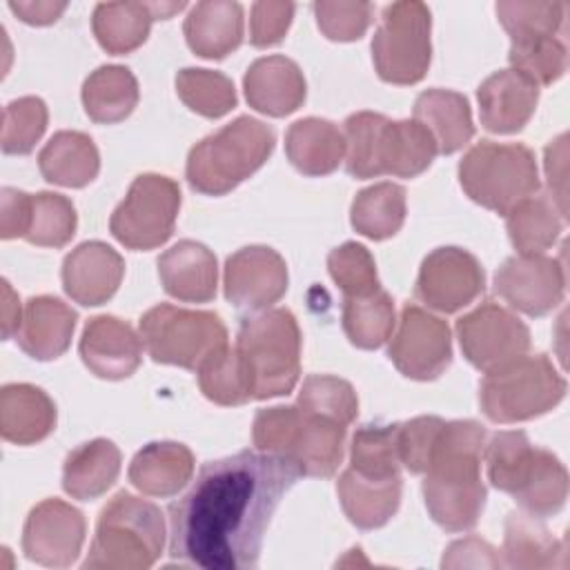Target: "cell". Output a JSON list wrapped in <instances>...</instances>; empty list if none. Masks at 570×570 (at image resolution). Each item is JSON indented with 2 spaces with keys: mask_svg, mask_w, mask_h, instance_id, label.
<instances>
[{
  "mask_svg": "<svg viewBox=\"0 0 570 570\" xmlns=\"http://www.w3.org/2000/svg\"><path fill=\"white\" fill-rule=\"evenodd\" d=\"M298 476L296 463L261 450L205 463L169 505V554L205 570L256 568L265 530Z\"/></svg>",
  "mask_w": 570,
  "mask_h": 570,
  "instance_id": "1",
  "label": "cell"
},
{
  "mask_svg": "<svg viewBox=\"0 0 570 570\" xmlns=\"http://www.w3.org/2000/svg\"><path fill=\"white\" fill-rule=\"evenodd\" d=\"M483 445L485 430L476 421H443L432 441L423 497L434 523L448 532L474 528L483 512Z\"/></svg>",
  "mask_w": 570,
  "mask_h": 570,
  "instance_id": "2",
  "label": "cell"
},
{
  "mask_svg": "<svg viewBox=\"0 0 570 570\" xmlns=\"http://www.w3.org/2000/svg\"><path fill=\"white\" fill-rule=\"evenodd\" d=\"M483 459L490 483L508 492L523 512L532 517H552L566 505L568 472L548 450L528 441L525 432H497L483 445Z\"/></svg>",
  "mask_w": 570,
  "mask_h": 570,
  "instance_id": "3",
  "label": "cell"
},
{
  "mask_svg": "<svg viewBox=\"0 0 570 570\" xmlns=\"http://www.w3.org/2000/svg\"><path fill=\"white\" fill-rule=\"evenodd\" d=\"M347 425L298 405L258 410L252 439L256 450L278 454L298 465L301 474L332 476L343 461Z\"/></svg>",
  "mask_w": 570,
  "mask_h": 570,
  "instance_id": "4",
  "label": "cell"
},
{
  "mask_svg": "<svg viewBox=\"0 0 570 570\" xmlns=\"http://www.w3.org/2000/svg\"><path fill=\"white\" fill-rule=\"evenodd\" d=\"M276 136L265 122L238 116L196 142L187 156V183L207 196H223L258 171L274 151Z\"/></svg>",
  "mask_w": 570,
  "mask_h": 570,
  "instance_id": "5",
  "label": "cell"
},
{
  "mask_svg": "<svg viewBox=\"0 0 570 570\" xmlns=\"http://www.w3.org/2000/svg\"><path fill=\"white\" fill-rule=\"evenodd\" d=\"M163 512L129 492H118L100 512L85 568L147 570L163 554Z\"/></svg>",
  "mask_w": 570,
  "mask_h": 570,
  "instance_id": "6",
  "label": "cell"
},
{
  "mask_svg": "<svg viewBox=\"0 0 570 570\" xmlns=\"http://www.w3.org/2000/svg\"><path fill=\"white\" fill-rule=\"evenodd\" d=\"M236 352L243 361L252 399L283 396L294 390L301 374V330L285 309H265L240 325Z\"/></svg>",
  "mask_w": 570,
  "mask_h": 570,
  "instance_id": "7",
  "label": "cell"
},
{
  "mask_svg": "<svg viewBox=\"0 0 570 570\" xmlns=\"http://www.w3.org/2000/svg\"><path fill=\"white\" fill-rule=\"evenodd\" d=\"M566 394V381L546 354H523L490 370L479 387L483 414L494 423H517L557 407Z\"/></svg>",
  "mask_w": 570,
  "mask_h": 570,
  "instance_id": "8",
  "label": "cell"
},
{
  "mask_svg": "<svg viewBox=\"0 0 570 570\" xmlns=\"http://www.w3.org/2000/svg\"><path fill=\"white\" fill-rule=\"evenodd\" d=\"M459 180L474 203L503 216L539 189L534 154L519 142L481 140L459 163Z\"/></svg>",
  "mask_w": 570,
  "mask_h": 570,
  "instance_id": "9",
  "label": "cell"
},
{
  "mask_svg": "<svg viewBox=\"0 0 570 570\" xmlns=\"http://www.w3.org/2000/svg\"><path fill=\"white\" fill-rule=\"evenodd\" d=\"M140 338L156 363L198 370L227 345V327L214 312L160 303L142 314Z\"/></svg>",
  "mask_w": 570,
  "mask_h": 570,
  "instance_id": "10",
  "label": "cell"
},
{
  "mask_svg": "<svg viewBox=\"0 0 570 570\" xmlns=\"http://www.w3.org/2000/svg\"><path fill=\"white\" fill-rule=\"evenodd\" d=\"M432 18L423 2H392L372 38V60L381 80L392 85L419 82L432 58Z\"/></svg>",
  "mask_w": 570,
  "mask_h": 570,
  "instance_id": "11",
  "label": "cell"
},
{
  "mask_svg": "<svg viewBox=\"0 0 570 570\" xmlns=\"http://www.w3.org/2000/svg\"><path fill=\"white\" fill-rule=\"evenodd\" d=\"M178 209V183L160 174H140L114 209L109 229L129 249H154L171 236Z\"/></svg>",
  "mask_w": 570,
  "mask_h": 570,
  "instance_id": "12",
  "label": "cell"
},
{
  "mask_svg": "<svg viewBox=\"0 0 570 570\" xmlns=\"http://www.w3.org/2000/svg\"><path fill=\"white\" fill-rule=\"evenodd\" d=\"M456 334L463 356L483 372L497 370L530 347V330L510 309L494 301L481 303L456 321Z\"/></svg>",
  "mask_w": 570,
  "mask_h": 570,
  "instance_id": "13",
  "label": "cell"
},
{
  "mask_svg": "<svg viewBox=\"0 0 570 570\" xmlns=\"http://www.w3.org/2000/svg\"><path fill=\"white\" fill-rule=\"evenodd\" d=\"M390 358L396 370L414 381L441 376L452 361V336L443 318L407 303L401 309L396 334L390 341Z\"/></svg>",
  "mask_w": 570,
  "mask_h": 570,
  "instance_id": "14",
  "label": "cell"
},
{
  "mask_svg": "<svg viewBox=\"0 0 570 570\" xmlns=\"http://www.w3.org/2000/svg\"><path fill=\"white\" fill-rule=\"evenodd\" d=\"M85 532L87 523L78 508L60 499H45L24 521L22 552L40 566L67 568L78 559Z\"/></svg>",
  "mask_w": 570,
  "mask_h": 570,
  "instance_id": "15",
  "label": "cell"
},
{
  "mask_svg": "<svg viewBox=\"0 0 570 570\" xmlns=\"http://www.w3.org/2000/svg\"><path fill=\"white\" fill-rule=\"evenodd\" d=\"M494 289L510 307L528 316H543L563 301V265L543 254L510 256L494 276Z\"/></svg>",
  "mask_w": 570,
  "mask_h": 570,
  "instance_id": "16",
  "label": "cell"
},
{
  "mask_svg": "<svg viewBox=\"0 0 570 570\" xmlns=\"http://www.w3.org/2000/svg\"><path fill=\"white\" fill-rule=\"evenodd\" d=\"M485 287L481 263L461 247H439L425 256L416 296L432 309L452 314L470 305Z\"/></svg>",
  "mask_w": 570,
  "mask_h": 570,
  "instance_id": "17",
  "label": "cell"
},
{
  "mask_svg": "<svg viewBox=\"0 0 570 570\" xmlns=\"http://www.w3.org/2000/svg\"><path fill=\"white\" fill-rule=\"evenodd\" d=\"M223 285L236 309L265 312L287 292V265L272 247H243L227 258Z\"/></svg>",
  "mask_w": 570,
  "mask_h": 570,
  "instance_id": "18",
  "label": "cell"
},
{
  "mask_svg": "<svg viewBox=\"0 0 570 570\" xmlns=\"http://www.w3.org/2000/svg\"><path fill=\"white\" fill-rule=\"evenodd\" d=\"M80 358L100 379L120 381L131 376L142 358V338L116 316H94L80 336Z\"/></svg>",
  "mask_w": 570,
  "mask_h": 570,
  "instance_id": "19",
  "label": "cell"
},
{
  "mask_svg": "<svg viewBox=\"0 0 570 570\" xmlns=\"http://www.w3.org/2000/svg\"><path fill=\"white\" fill-rule=\"evenodd\" d=\"M125 274L122 256L100 240H87L71 249L62 263V287L71 301L96 307L107 303Z\"/></svg>",
  "mask_w": 570,
  "mask_h": 570,
  "instance_id": "20",
  "label": "cell"
},
{
  "mask_svg": "<svg viewBox=\"0 0 570 570\" xmlns=\"http://www.w3.org/2000/svg\"><path fill=\"white\" fill-rule=\"evenodd\" d=\"M481 125L492 134L521 131L539 102V85L514 69H501L488 76L479 91Z\"/></svg>",
  "mask_w": 570,
  "mask_h": 570,
  "instance_id": "21",
  "label": "cell"
},
{
  "mask_svg": "<svg viewBox=\"0 0 570 570\" xmlns=\"http://www.w3.org/2000/svg\"><path fill=\"white\" fill-rule=\"evenodd\" d=\"M185 2H100L94 9L91 29L98 45L114 56L138 49L156 18H169Z\"/></svg>",
  "mask_w": 570,
  "mask_h": 570,
  "instance_id": "22",
  "label": "cell"
},
{
  "mask_svg": "<svg viewBox=\"0 0 570 570\" xmlns=\"http://www.w3.org/2000/svg\"><path fill=\"white\" fill-rule=\"evenodd\" d=\"M243 89L249 107L274 118L296 111L305 100L303 71L285 56L254 60L243 78Z\"/></svg>",
  "mask_w": 570,
  "mask_h": 570,
  "instance_id": "23",
  "label": "cell"
},
{
  "mask_svg": "<svg viewBox=\"0 0 570 570\" xmlns=\"http://www.w3.org/2000/svg\"><path fill=\"white\" fill-rule=\"evenodd\" d=\"M165 292L185 303H207L216 296L218 265L214 252L196 240H178L158 258Z\"/></svg>",
  "mask_w": 570,
  "mask_h": 570,
  "instance_id": "24",
  "label": "cell"
},
{
  "mask_svg": "<svg viewBox=\"0 0 570 570\" xmlns=\"http://www.w3.org/2000/svg\"><path fill=\"white\" fill-rule=\"evenodd\" d=\"M78 314L56 296H33L24 305L22 325L16 334L24 354L36 361L62 356L71 343Z\"/></svg>",
  "mask_w": 570,
  "mask_h": 570,
  "instance_id": "25",
  "label": "cell"
},
{
  "mask_svg": "<svg viewBox=\"0 0 570 570\" xmlns=\"http://www.w3.org/2000/svg\"><path fill=\"white\" fill-rule=\"evenodd\" d=\"M56 428V405L49 394L29 383H9L0 392V434L16 445H33Z\"/></svg>",
  "mask_w": 570,
  "mask_h": 570,
  "instance_id": "26",
  "label": "cell"
},
{
  "mask_svg": "<svg viewBox=\"0 0 570 570\" xmlns=\"http://www.w3.org/2000/svg\"><path fill=\"white\" fill-rule=\"evenodd\" d=\"M439 154L432 134L412 120L385 118L376 142V174L414 178L423 174Z\"/></svg>",
  "mask_w": 570,
  "mask_h": 570,
  "instance_id": "27",
  "label": "cell"
},
{
  "mask_svg": "<svg viewBox=\"0 0 570 570\" xmlns=\"http://www.w3.org/2000/svg\"><path fill=\"white\" fill-rule=\"evenodd\" d=\"M194 474V454L176 441L147 443L129 463V481L149 497H174Z\"/></svg>",
  "mask_w": 570,
  "mask_h": 570,
  "instance_id": "28",
  "label": "cell"
},
{
  "mask_svg": "<svg viewBox=\"0 0 570 570\" xmlns=\"http://www.w3.org/2000/svg\"><path fill=\"white\" fill-rule=\"evenodd\" d=\"M185 40L203 58H225L243 40V7L229 0H209L191 7L185 18Z\"/></svg>",
  "mask_w": 570,
  "mask_h": 570,
  "instance_id": "29",
  "label": "cell"
},
{
  "mask_svg": "<svg viewBox=\"0 0 570 570\" xmlns=\"http://www.w3.org/2000/svg\"><path fill=\"white\" fill-rule=\"evenodd\" d=\"M345 517L361 530L385 525L401 503V476L370 479L347 468L336 483Z\"/></svg>",
  "mask_w": 570,
  "mask_h": 570,
  "instance_id": "30",
  "label": "cell"
},
{
  "mask_svg": "<svg viewBox=\"0 0 570 570\" xmlns=\"http://www.w3.org/2000/svg\"><path fill=\"white\" fill-rule=\"evenodd\" d=\"M414 120L432 134L439 154H454L474 136L468 98L450 89H428L419 94Z\"/></svg>",
  "mask_w": 570,
  "mask_h": 570,
  "instance_id": "31",
  "label": "cell"
},
{
  "mask_svg": "<svg viewBox=\"0 0 570 570\" xmlns=\"http://www.w3.org/2000/svg\"><path fill=\"white\" fill-rule=\"evenodd\" d=\"M289 163L305 176L332 174L345 156V136L325 118H303L285 134Z\"/></svg>",
  "mask_w": 570,
  "mask_h": 570,
  "instance_id": "32",
  "label": "cell"
},
{
  "mask_svg": "<svg viewBox=\"0 0 570 570\" xmlns=\"http://www.w3.org/2000/svg\"><path fill=\"white\" fill-rule=\"evenodd\" d=\"M120 474V450L109 439H94L67 454L62 488L71 499L91 501L105 494Z\"/></svg>",
  "mask_w": 570,
  "mask_h": 570,
  "instance_id": "33",
  "label": "cell"
},
{
  "mask_svg": "<svg viewBox=\"0 0 570 570\" xmlns=\"http://www.w3.org/2000/svg\"><path fill=\"white\" fill-rule=\"evenodd\" d=\"M38 167L47 183L85 187L98 176V147L82 131H58L38 154Z\"/></svg>",
  "mask_w": 570,
  "mask_h": 570,
  "instance_id": "34",
  "label": "cell"
},
{
  "mask_svg": "<svg viewBox=\"0 0 570 570\" xmlns=\"http://www.w3.org/2000/svg\"><path fill=\"white\" fill-rule=\"evenodd\" d=\"M503 557L510 568H554L566 566V546L528 512H510L505 519Z\"/></svg>",
  "mask_w": 570,
  "mask_h": 570,
  "instance_id": "35",
  "label": "cell"
},
{
  "mask_svg": "<svg viewBox=\"0 0 570 570\" xmlns=\"http://www.w3.org/2000/svg\"><path fill=\"white\" fill-rule=\"evenodd\" d=\"M82 105L94 122H120L138 105V82L127 67L102 65L85 80Z\"/></svg>",
  "mask_w": 570,
  "mask_h": 570,
  "instance_id": "36",
  "label": "cell"
},
{
  "mask_svg": "<svg viewBox=\"0 0 570 570\" xmlns=\"http://www.w3.org/2000/svg\"><path fill=\"white\" fill-rule=\"evenodd\" d=\"M563 216L548 196H528L505 214V227L519 254H543L563 232Z\"/></svg>",
  "mask_w": 570,
  "mask_h": 570,
  "instance_id": "37",
  "label": "cell"
},
{
  "mask_svg": "<svg viewBox=\"0 0 570 570\" xmlns=\"http://www.w3.org/2000/svg\"><path fill=\"white\" fill-rule=\"evenodd\" d=\"M352 227L372 238L394 236L405 220V189L396 183H376L356 194L352 203Z\"/></svg>",
  "mask_w": 570,
  "mask_h": 570,
  "instance_id": "38",
  "label": "cell"
},
{
  "mask_svg": "<svg viewBox=\"0 0 570 570\" xmlns=\"http://www.w3.org/2000/svg\"><path fill=\"white\" fill-rule=\"evenodd\" d=\"M394 301L381 287L367 296H347L343 303V330L361 350L381 347L394 330Z\"/></svg>",
  "mask_w": 570,
  "mask_h": 570,
  "instance_id": "39",
  "label": "cell"
},
{
  "mask_svg": "<svg viewBox=\"0 0 570 570\" xmlns=\"http://www.w3.org/2000/svg\"><path fill=\"white\" fill-rule=\"evenodd\" d=\"M350 468L370 479L399 476V423L358 428L350 445Z\"/></svg>",
  "mask_w": 570,
  "mask_h": 570,
  "instance_id": "40",
  "label": "cell"
},
{
  "mask_svg": "<svg viewBox=\"0 0 570 570\" xmlns=\"http://www.w3.org/2000/svg\"><path fill=\"white\" fill-rule=\"evenodd\" d=\"M176 91L180 100L205 118H220L236 107L234 82L220 71L187 67L176 76Z\"/></svg>",
  "mask_w": 570,
  "mask_h": 570,
  "instance_id": "41",
  "label": "cell"
},
{
  "mask_svg": "<svg viewBox=\"0 0 570 570\" xmlns=\"http://www.w3.org/2000/svg\"><path fill=\"white\" fill-rule=\"evenodd\" d=\"M196 372L200 392L218 405H243L252 399L247 374L236 347L223 345Z\"/></svg>",
  "mask_w": 570,
  "mask_h": 570,
  "instance_id": "42",
  "label": "cell"
},
{
  "mask_svg": "<svg viewBox=\"0 0 570 570\" xmlns=\"http://www.w3.org/2000/svg\"><path fill=\"white\" fill-rule=\"evenodd\" d=\"M508 60L514 71L528 76L537 85H550L566 73L568 51L557 36H532L510 40Z\"/></svg>",
  "mask_w": 570,
  "mask_h": 570,
  "instance_id": "43",
  "label": "cell"
},
{
  "mask_svg": "<svg viewBox=\"0 0 570 570\" xmlns=\"http://www.w3.org/2000/svg\"><path fill=\"white\" fill-rule=\"evenodd\" d=\"M78 216L69 198L53 191H40L31 203V223L27 240L40 247H65L76 234Z\"/></svg>",
  "mask_w": 570,
  "mask_h": 570,
  "instance_id": "44",
  "label": "cell"
},
{
  "mask_svg": "<svg viewBox=\"0 0 570 570\" xmlns=\"http://www.w3.org/2000/svg\"><path fill=\"white\" fill-rule=\"evenodd\" d=\"M296 405L305 412L330 416L343 425H350L358 414V399L354 387L338 376L325 374H312L303 381Z\"/></svg>",
  "mask_w": 570,
  "mask_h": 570,
  "instance_id": "45",
  "label": "cell"
},
{
  "mask_svg": "<svg viewBox=\"0 0 570 570\" xmlns=\"http://www.w3.org/2000/svg\"><path fill=\"white\" fill-rule=\"evenodd\" d=\"M47 105L38 96H22L11 100L2 111V151L29 154L47 129Z\"/></svg>",
  "mask_w": 570,
  "mask_h": 570,
  "instance_id": "46",
  "label": "cell"
},
{
  "mask_svg": "<svg viewBox=\"0 0 570 570\" xmlns=\"http://www.w3.org/2000/svg\"><path fill=\"white\" fill-rule=\"evenodd\" d=\"M563 2H497V16L510 40L532 36H557L563 27Z\"/></svg>",
  "mask_w": 570,
  "mask_h": 570,
  "instance_id": "47",
  "label": "cell"
},
{
  "mask_svg": "<svg viewBox=\"0 0 570 570\" xmlns=\"http://www.w3.org/2000/svg\"><path fill=\"white\" fill-rule=\"evenodd\" d=\"M327 269L341 292L347 296H367L381 289L376 263L361 243H343L327 256Z\"/></svg>",
  "mask_w": 570,
  "mask_h": 570,
  "instance_id": "48",
  "label": "cell"
},
{
  "mask_svg": "<svg viewBox=\"0 0 570 570\" xmlns=\"http://www.w3.org/2000/svg\"><path fill=\"white\" fill-rule=\"evenodd\" d=\"M318 29L338 42L358 40L372 22L370 2H316L314 4Z\"/></svg>",
  "mask_w": 570,
  "mask_h": 570,
  "instance_id": "49",
  "label": "cell"
},
{
  "mask_svg": "<svg viewBox=\"0 0 570 570\" xmlns=\"http://www.w3.org/2000/svg\"><path fill=\"white\" fill-rule=\"evenodd\" d=\"M439 416H416L412 421L399 423V456L412 474H423L430 456L432 441L441 428Z\"/></svg>",
  "mask_w": 570,
  "mask_h": 570,
  "instance_id": "50",
  "label": "cell"
},
{
  "mask_svg": "<svg viewBox=\"0 0 570 570\" xmlns=\"http://www.w3.org/2000/svg\"><path fill=\"white\" fill-rule=\"evenodd\" d=\"M294 16L292 2H256L252 4L249 18V40L254 47H272L278 45Z\"/></svg>",
  "mask_w": 570,
  "mask_h": 570,
  "instance_id": "51",
  "label": "cell"
},
{
  "mask_svg": "<svg viewBox=\"0 0 570 570\" xmlns=\"http://www.w3.org/2000/svg\"><path fill=\"white\" fill-rule=\"evenodd\" d=\"M33 196L13 187H4L0 194V236L4 240L27 236L31 223Z\"/></svg>",
  "mask_w": 570,
  "mask_h": 570,
  "instance_id": "52",
  "label": "cell"
},
{
  "mask_svg": "<svg viewBox=\"0 0 570 570\" xmlns=\"http://www.w3.org/2000/svg\"><path fill=\"white\" fill-rule=\"evenodd\" d=\"M443 568H465V566H472V568H499L503 566V561L499 559L497 550L481 541L479 537H468V539H461V541H454L445 554H443V561H441Z\"/></svg>",
  "mask_w": 570,
  "mask_h": 570,
  "instance_id": "53",
  "label": "cell"
},
{
  "mask_svg": "<svg viewBox=\"0 0 570 570\" xmlns=\"http://www.w3.org/2000/svg\"><path fill=\"white\" fill-rule=\"evenodd\" d=\"M566 158H568V136L561 134L557 140H552L546 147V178L550 187V200L559 209V214L566 218V183H568V171H566Z\"/></svg>",
  "mask_w": 570,
  "mask_h": 570,
  "instance_id": "54",
  "label": "cell"
},
{
  "mask_svg": "<svg viewBox=\"0 0 570 570\" xmlns=\"http://www.w3.org/2000/svg\"><path fill=\"white\" fill-rule=\"evenodd\" d=\"M9 9L27 24H51L67 9V2H9Z\"/></svg>",
  "mask_w": 570,
  "mask_h": 570,
  "instance_id": "55",
  "label": "cell"
},
{
  "mask_svg": "<svg viewBox=\"0 0 570 570\" xmlns=\"http://www.w3.org/2000/svg\"><path fill=\"white\" fill-rule=\"evenodd\" d=\"M22 314L24 312H20V301L16 292L7 281H2V336L4 338H11L13 334H18L22 325Z\"/></svg>",
  "mask_w": 570,
  "mask_h": 570,
  "instance_id": "56",
  "label": "cell"
}]
</instances>
